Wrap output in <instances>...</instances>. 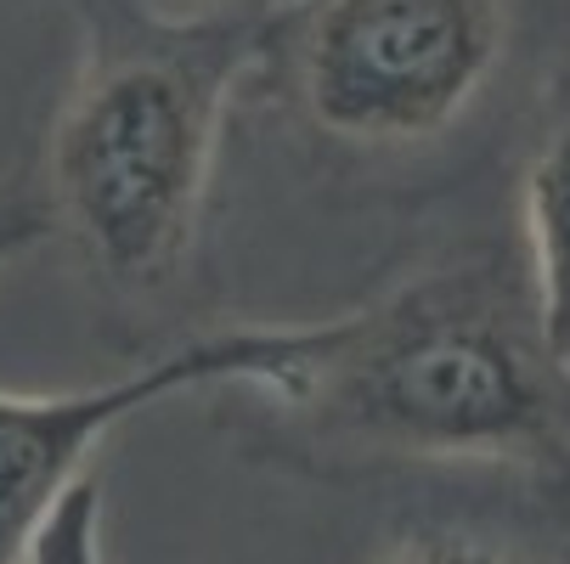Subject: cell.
<instances>
[{
	"mask_svg": "<svg viewBox=\"0 0 570 564\" xmlns=\"http://www.w3.org/2000/svg\"><path fill=\"white\" fill-rule=\"evenodd\" d=\"M261 57V23L170 46L102 51L46 136V215L108 288H165L209 198L237 73Z\"/></svg>",
	"mask_w": 570,
	"mask_h": 564,
	"instance_id": "obj_1",
	"label": "cell"
},
{
	"mask_svg": "<svg viewBox=\"0 0 570 564\" xmlns=\"http://www.w3.org/2000/svg\"><path fill=\"white\" fill-rule=\"evenodd\" d=\"M299 407L384 452L553 457L570 435V367L514 299L441 277L345 316Z\"/></svg>",
	"mask_w": 570,
	"mask_h": 564,
	"instance_id": "obj_2",
	"label": "cell"
},
{
	"mask_svg": "<svg viewBox=\"0 0 570 564\" xmlns=\"http://www.w3.org/2000/svg\"><path fill=\"white\" fill-rule=\"evenodd\" d=\"M503 0H305L294 86L305 119L351 147L441 136L503 62Z\"/></svg>",
	"mask_w": 570,
	"mask_h": 564,
	"instance_id": "obj_3",
	"label": "cell"
},
{
	"mask_svg": "<svg viewBox=\"0 0 570 564\" xmlns=\"http://www.w3.org/2000/svg\"><path fill=\"white\" fill-rule=\"evenodd\" d=\"M340 339L345 316L316 328H237L153 356L114 384L68 395H0V564H29L62 497L86 479V457L125 418L209 384H261L299 407Z\"/></svg>",
	"mask_w": 570,
	"mask_h": 564,
	"instance_id": "obj_4",
	"label": "cell"
},
{
	"mask_svg": "<svg viewBox=\"0 0 570 564\" xmlns=\"http://www.w3.org/2000/svg\"><path fill=\"white\" fill-rule=\"evenodd\" d=\"M531 316L559 367H570V108L525 170Z\"/></svg>",
	"mask_w": 570,
	"mask_h": 564,
	"instance_id": "obj_5",
	"label": "cell"
},
{
	"mask_svg": "<svg viewBox=\"0 0 570 564\" xmlns=\"http://www.w3.org/2000/svg\"><path fill=\"white\" fill-rule=\"evenodd\" d=\"M29 564H102V486H97V474H86L62 497V508L40 531Z\"/></svg>",
	"mask_w": 570,
	"mask_h": 564,
	"instance_id": "obj_6",
	"label": "cell"
},
{
	"mask_svg": "<svg viewBox=\"0 0 570 564\" xmlns=\"http://www.w3.org/2000/svg\"><path fill=\"white\" fill-rule=\"evenodd\" d=\"M379 564H531V558L485 536H413V542L390 547Z\"/></svg>",
	"mask_w": 570,
	"mask_h": 564,
	"instance_id": "obj_7",
	"label": "cell"
},
{
	"mask_svg": "<svg viewBox=\"0 0 570 564\" xmlns=\"http://www.w3.org/2000/svg\"><path fill=\"white\" fill-rule=\"evenodd\" d=\"M46 231H51V215H46V204H23V198L0 204V266H7V260H18L29 244H40Z\"/></svg>",
	"mask_w": 570,
	"mask_h": 564,
	"instance_id": "obj_8",
	"label": "cell"
}]
</instances>
